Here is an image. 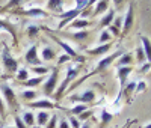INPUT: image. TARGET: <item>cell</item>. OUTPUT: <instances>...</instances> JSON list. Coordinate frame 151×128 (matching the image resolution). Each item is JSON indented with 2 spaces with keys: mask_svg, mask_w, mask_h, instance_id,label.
<instances>
[{
  "mask_svg": "<svg viewBox=\"0 0 151 128\" xmlns=\"http://www.w3.org/2000/svg\"><path fill=\"white\" fill-rule=\"evenodd\" d=\"M80 69H82L80 63H79V65H70V67L67 68V75H65L64 82L60 83V86L58 87V91H56V94H55V99H60V98H62V95H64L65 91H67V87L71 84V82L76 79V77L79 75Z\"/></svg>",
  "mask_w": 151,
  "mask_h": 128,
  "instance_id": "6da1fadb",
  "label": "cell"
},
{
  "mask_svg": "<svg viewBox=\"0 0 151 128\" xmlns=\"http://www.w3.org/2000/svg\"><path fill=\"white\" fill-rule=\"evenodd\" d=\"M0 56H2V63H3V68H5V77H11L12 74H15L20 69L18 60L14 59V56L11 54L8 45H3V50H2V54Z\"/></svg>",
  "mask_w": 151,
  "mask_h": 128,
  "instance_id": "7a4b0ae2",
  "label": "cell"
},
{
  "mask_svg": "<svg viewBox=\"0 0 151 128\" xmlns=\"http://www.w3.org/2000/svg\"><path fill=\"white\" fill-rule=\"evenodd\" d=\"M42 29L48 32L50 38H52V39H53V41H55L56 44H59V47H60L62 50L65 51V54H68V56H70L71 59H74V60H79L80 63H82V62H85V57H83V56H80V54H79L77 51H76V50H74V48H73V47H71L70 44H67L65 41L59 39V36H58V35H55V33L52 32V29H48V27H42Z\"/></svg>",
  "mask_w": 151,
  "mask_h": 128,
  "instance_id": "3957f363",
  "label": "cell"
},
{
  "mask_svg": "<svg viewBox=\"0 0 151 128\" xmlns=\"http://www.w3.org/2000/svg\"><path fill=\"white\" fill-rule=\"evenodd\" d=\"M0 95H2L5 104H8L12 112H17L20 109L17 94L14 92V89H12L9 84H2V86H0Z\"/></svg>",
  "mask_w": 151,
  "mask_h": 128,
  "instance_id": "277c9868",
  "label": "cell"
},
{
  "mask_svg": "<svg viewBox=\"0 0 151 128\" xmlns=\"http://www.w3.org/2000/svg\"><path fill=\"white\" fill-rule=\"evenodd\" d=\"M59 72H60V68H59V67L53 68L52 74H50V75L47 77V80L44 82V84H42V92H44L45 97H52V95L55 94V89H56L58 82H59Z\"/></svg>",
  "mask_w": 151,
  "mask_h": 128,
  "instance_id": "5b68a950",
  "label": "cell"
},
{
  "mask_svg": "<svg viewBox=\"0 0 151 128\" xmlns=\"http://www.w3.org/2000/svg\"><path fill=\"white\" fill-rule=\"evenodd\" d=\"M70 101L73 102H80V104H95L97 101V94L92 89H88V91L82 92V94H76L70 97Z\"/></svg>",
  "mask_w": 151,
  "mask_h": 128,
  "instance_id": "8992f818",
  "label": "cell"
},
{
  "mask_svg": "<svg viewBox=\"0 0 151 128\" xmlns=\"http://www.w3.org/2000/svg\"><path fill=\"white\" fill-rule=\"evenodd\" d=\"M133 72V67H121L116 69V75H118V80H119V92H118V97L115 99V104H118L119 99H121V95H122V89L127 83V79L129 75Z\"/></svg>",
  "mask_w": 151,
  "mask_h": 128,
  "instance_id": "52a82bcc",
  "label": "cell"
},
{
  "mask_svg": "<svg viewBox=\"0 0 151 128\" xmlns=\"http://www.w3.org/2000/svg\"><path fill=\"white\" fill-rule=\"evenodd\" d=\"M82 14V11H79V9H68V11H64L62 14H59L58 17L60 18V21H59V26H58V30L60 32L62 29L65 27V26H68L71 21H74L76 18H77L79 15Z\"/></svg>",
  "mask_w": 151,
  "mask_h": 128,
  "instance_id": "ba28073f",
  "label": "cell"
},
{
  "mask_svg": "<svg viewBox=\"0 0 151 128\" xmlns=\"http://www.w3.org/2000/svg\"><path fill=\"white\" fill-rule=\"evenodd\" d=\"M133 23H134V6L133 3L127 5V14H125L124 20H122V29H121V36H125L133 27Z\"/></svg>",
  "mask_w": 151,
  "mask_h": 128,
  "instance_id": "9c48e42d",
  "label": "cell"
},
{
  "mask_svg": "<svg viewBox=\"0 0 151 128\" xmlns=\"http://www.w3.org/2000/svg\"><path fill=\"white\" fill-rule=\"evenodd\" d=\"M122 54V51L121 50H118V51H115L113 54H110V56H106V57H103L101 60H100L98 63H97V68H95V71L94 72H91L89 75H94V74H97V72H101V71H104V69H107L113 62H115L119 56Z\"/></svg>",
  "mask_w": 151,
  "mask_h": 128,
  "instance_id": "30bf717a",
  "label": "cell"
},
{
  "mask_svg": "<svg viewBox=\"0 0 151 128\" xmlns=\"http://www.w3.org/2000/svg\"><path fill=\"white\" fill-rule=\"evenodd\" d=\"M24 60H26V63L30 65V67H40V65H42L41 57L38 56V45L36 44H33L26 51V54H24Z\"/></svg>",
  "mask_w": 151,
  "mask_h": 128,
  "instance_id": "8fae6325",
  "label": "cell"
},
{
  "mask_svg": "<svg viewBox=\"0 0 151 128\" xmlns=\"http://www.w3.org/2000/svg\"><path fill=\"white\" fill-rule=\"evenodd\" d=\"M14 14L17 15H24V17H30V18H40V17H47L48 14L41 9V8H27V9H15Z\"/></svg>",
  "mask_w": 151,
  "mask_h": 128,
  "instance_id": "7c38bea8",
  "label": "cell"
},
{
  "mask_svg": "<svg viewBox=\"0 0 151 128\" xmlns=\"http://www.w3.org/2000/svg\"><path fill=\"white\" fill-rule=\"evenodd\" d=\"M0 30L9 32L11 36H12V41H14V44L17 45V42H18V38H17V26H15L14 23H11V21H8V20L0 18Z\"/></svg>",
  "mask_w": 151,
  "mask_h": 128,
  "instance_id": "4fadbf2b",
  "label": "cell"
},
{
  "mask_svg": "<svg viewBox=\"0 0 151 128\" xmlns=\"http://www.w3.org/2000/svg\"><path fill=\"white\" fill-rule=\"evenodd\" d=\"M27 107L32 109H41V110H50V109H55L58 107V104H53L50 99H36L32 102H27Z\"/></svg>",
  "mask_w": 151,
  "mask_h": 128,
  "instance_id": "5bb4252c",
  "label": "cell"
},
{
  "mask_svg": "<svg viewBox=\"0 0 151 128\" xmlns=\"http://www.w3.org/2000/svg\"><path fill=\"white\" fill-rule=\"evenodd\" d=\"M56 35H65L68 38H71V39L77 41V42H83L86 41L88 38H89V32L88 30H79V32H74V33H67V32H56Z\"/></svg>",
  "mask_w": 151,
  "mask_h": 128,
  "instance_id": "9a60e30c",
  "label": "cell"
},
{
  "mask_svg": "<svg viewBox=\"0 0 151 128\" xmlns=\"http://www.w3.org/2000/svg\"><path fill=\"white\" fill-rule=\"evenodd\" d=\"M122 20H124V17H121V15H118V17H115V20H113V23L109 26V33L112 35V36H115V38H119L121 36V29H122Z\"/></svg>",
  "mask_w": 151,
  "mask_h": 128,
  "instance_id": "2e32d148",
  "label": "cell"
},
{
  "mask_svg": "<svg viewBox=\"0 0 151 128\" xmlns=\"http://www.w3.org/2000/svg\"><path fill=\"white\" fill-rule=\"evenodd\" d=\"M110 48H112V44H103V45H97L94 48H88L86 53L89 56H104Z\"/></svg>",
  "mask_w": 151,
  "mask_h": 128,
  "instance_id": "e0dca14e",
  "label": "cell"
},
{
  "mask_svg": "<svg viewBox=\"0 0 151 128\" xmlns=\"http://www.w3.org/2000/svg\"><path fill=\"white\" fill-rule=\"evenodd\" d=\"M44 80H47L45 75H35V77H29V79H27L26 82H23L21 84L26 86L27 89H33V87H36V86H40Z\"/></svg>",
  "mask_w": 151,
  "mask_h": 128,
  "instance_id": "ac0fdd59",
  "label": "cell"
},
{
  "mask_svg": "<svg viewBox=\"0 0 151 128\" xmlns=\"http://www.w3.org/2000/svg\"><path fill=\"white\" fill-rule=\"evenodd\" d=\"M139 39H141V45L144 48V53H145V57H147V62L151 63V39L144 35L139 36Z\"/></svg>",
  "mask_w": 151,
  "mask_h": 128,
  "instance_id": "d6986e66",
  "label": "cell"
},
{
  "mask_svg": "<svg viewBox=\"0 0 151 128\" xmlns=\"http://www.w3.org/2000/svg\"><path fill=\"white\" fill-rule=\"evenodd\" d=\"M89 20L85 18H76L74 21H71L68 24V29H77V30H86V27H89Z\"/></svg>",
  "mask_w": 151,
  "mask_h": 128,
  "instance_id": "ffe728a7",
  "label": "cell"
},
{
  "mask_svg": "<svg viewBox=\"0 0 151 128\" xmlns=\"http://www.w3.org/2000/svg\"><path fill=\"white\" fill-rule=\"evenodd\" d=\"M50 114L47 110H40L36 114H35V121H36V125L38 127H45L47 125V122L50 121Z\"/></svg>",
  "mask_w": 151,
  "mask_h": 128,
  "instance_id": "44dd1931",
  "label": "cell"
},
{
  "mask_svg": "<svg viewBox=\"0 0 151 128\" xmlns=\"http://www.w3.org/2000/svg\"><path fill=\"white\" fill-rule=\"evenodd\" d=\"M133 62H134V57L132 53H122L116 62V67L121 68V67H132L133 65Z\"/></svg>",
  "mask_w": 151,
  "mask_h": 128,
  "instance_id": "7402d4cb",
  "label": "cell"
},
{
  "mask_svg": "<svg viewBox=\"0 0 151 128\" xmlns=\"http://www.w3.org/2000/svg\"><path fill=\"white\" fill-rule=\"evenodd\" d=\"M134 89H136V82H130V83H127V86H124V89H122V95H121V98L124 97L125 101L130 102V101H132V95L134 94Z\"/></svg>",
  "mask_w": 151,
  "mask_h": 128,
  "instance_id": "603a6c76",
  "label": "cell"
},
{
  "mask_svg": "<svg viewBox=\"0 0 151 128\" xmlns=\"http://www.w3.org/2000/svg\"><path fill=\"white\" fill-rule=\"evenodd\" d=\"M113 20H115V11L113 9H109L106 14L101 17V20H100V27H109V26L113 23Z\"/></svg>",
  "mask_w": 151,
  "mask_h": 128,
  "instance_id": "cb8c5ba5",
  "label": "cell"
},
{
  "mask_svg": "<svg viewBox=\"0 0 151 128\" xmlns=\"http://www.w3.org/2000/svg\"><path fill=\"white\" fill-rule=\"evenodd\" d=\"M41 60H45V62H52L56 59V50L53 47H44L42 48V53H41Z\"/></svg>",
  "mask_w": 151,
  "mask_h": 128,
  "instance_id": "d4e9b609",
  "label": "cell"
},
{
  "mask_svg": "<svg viewBox=\"0 0 151 128\" xmlns=\"http://www.w3.org/2000/svg\"><path fill=\"white\" fill-rule=\"evenodd\" d=\"M62 6H64V2L62 0H50V2H47V9H50L52 12H56V14H62Z\"/></svg>",
  "mask_w": 151,
  "mask_h": 128,
  "instance_id": "484cf974",
  "label": "cell"
},
{
  "mask_svg": "<svg viewBox=\"0 0 151 128\" xmlns=\"http://www.w3.org/2000/svg\"><path fill=\"white\" fill-rule=\"evenodd\" d=\"M109 11V2L107 0H100V2H97L95 3V11H94V17H97V15H101L103 12H107Z\"/></svg>",
  "mask_w": 151,
  "mask_h": 128,
  "instance_id": "4316f807",
  "label": "cell"
},
{
  "mask_svg": "<svg viewBox=\"0 0 151 128\" xmlns=\"http://www.w3.org/2000/svg\"><path fill=\"white\" fill-rule=\"evenodd\" d=\"M21 98L26 101V102H32V101H36L38 98V92L35 89H24L21 92Z\"/></svg>",
  "mask_w": 151,
  "mask_h": 128,
  "instance_id": "83f0119b",
  "label": "cell"
},
{
  "mask_svg": "<svg viewBox=\"0 0 151 128\" xmlns=\"http://www.w3.org/2000/svg\"><path fill=\"white\" fill-rule=\"evenodd\" d=\"M21 119H23L24 124H26L27 128H29V127H35V124H36V121H35V114L32 113V110L24 112V113L21 114Z\"/></svg>",
  "mask_w": 151,
  "mask_h": 128,
  "instance_id": "f1b7e54d",
  "label": "cell"
},
{
  "mask_svg": "<svg viewBox=\"0 0 151 128\" xmlns=\"http://www.w3.org/2000/svg\"><path fill=\"white\" fill-rule=\"evenodd\" d=\"M100 116H101V119H100V128H106L109 125V122L113 119V114L107 110H101V114H100Z\"/></svg>",
  "mask_w": 151,
  "mask_h": 128,
  "instance_id": "f546056e",
  "label": "cell"
},
{
  "mask_svg": "<svg viewBox=\"0 0 151 128\" xmlns=\"http://www.w3.org/2000/svg\"><path fill=\"white\" fill-rule=\"evenodd\" d=\"M112 41V35L109 33V30H103L101 33H100L98 36V45H103V44H109Z\"/></svg>",
  "mask_w": 151,
  "mask_h": 128,
  "instance_id": "4dcf8cb0",
  "label": "cell"
},
{
  "mask_svg": "<svg viewBox=\"0 0 151 128\" xmlns=\"http://www.w3.org/2000/svg\"><path fill=\"white\" fill-rule=\"evenodd\" d=\"M86 110H88V106L86 104H76L73 109H70V113L74 114V116H79V114H82Z\"/></svg>",
  "mask_w": 151,
  "mask_h": 128,
  "instance_id": "1f68e13d",
  "label": "cell"
},
{
  "mask_svg": "<svg viewBox=\"0 0 151 128\" xmlns=\"http://www.w3.org/2000/svg\"><path fill=\"white\" fill-rule=\"evenodd\" d=\"M15 79L20 82V83H23V82H26L27 79H29V71L26 69V68H20L18 71H17V75H15Z\"/></svg>",
  "mask_w": 151,
  "mask_h": 128,
  "instance_id": "d6a6232c",
  "label": "cell"
},
{
  "mask_svg": "<svg viewBox=\"0 0 151 128\" xmlns=\"http://www.w3.org/2000/svg\"><path fill=\"white\" fill-rule=\"evenodd\" d=\"M30 71L35 72L36 75H45V74H48L50 67H42V65H40V67H32Z\"/></svg>",
  "mask_w": 151,
  "mask_h": 128,
  "instance_id": "836d02e7",
  "label": "cell"
},
{
  "mask_svg": "<svg viewBox=\"0 0 151 128\" xmlns=\"http://www.w3.org/2000/svg\"><path fill=\"white\" fill-rule=\"evenodd\" d=\"M145 60H147V57H145V53H144V48H142V45H139L136 48V62L142 65Z\"/></svg>",
  "mask_w": 151,
  "mask_h": 128,
  "instance_id": "e575fe53",
  "label": "cell"
},
{
  "mask_svg": "<svg viewBox=\"0 0 151 128\" xmlns=\"http://www.w3.org/2000/svg\"><path fill=\"white\" fill-rule=\"evenodd\" d=\"M6 118H8L6 104H5V101H3L2 95H0V121H6Z\"/></svg>",
  "mask_w": 151,
  "mask_h": 128,
  "instance_id": "d590c367",
  "label": "cell"
},
{
  "mask_svg": "<svg viewBox=\"0 0 151 128\" xmlns=\"http://www.w3.org/2000/svg\"><path fill=\"white\" fill-rule=\"evenodd\" d=\"M40 30H41L40 26H36V24H30L29 27H27V36L32 39V38H35V36L38 35V32H40Z\"/></svg>",
  "mask_w": 151,
  "mask_h": 128,
  "instance_id": "8d00e7d4",
  "label": "cell"
},
{
  "mask_svg": "<svg viewBox=\"0 0 151 128\" xmlns=\"http://www.w3.org/2000/svg\"><path fill=\"white\" fill-rule=\"evenodd\" d=\"M58 121H59V116L55 113V114H52L50 116V121L47 122V125H45V128H58Z\"/></svg>",
  "mask_w": 151,
  "mask_h": 128,
  "instance_id": "74e56055",
  "label": "cell"
},
{
  "mask_svg": "<svg viewBox=\"0 0 151 128\" xmlns=\"http://www.w3.org/2000/svg\"><path fill=\"white\" fill-rule=\"evenodd\" d=\"M92 114H94V112H92V110H89V109H88L86 112H83L82 114H79V118H77V121H79V122H86V121H88V118H89V116H92Z\"/></svg>",
  "mask_w": 151,
  "mask_h": 128,
  "instance_id": "f35d334b",
  "label": "cell"
},
{
  "mask_svg": "<svg viewBox=\"0 0 151 128\" xmlns=\"http://www.w3.org/2000/svg\"><path fill=\"white\" fill-rule=\"evenodd\" d=\"M70 60H71V57H70L68 54H65V53H62V54H60V56L58 57V67L60 68L62 65H64V63H68Z\"/></svg>",
  "mask_w": 151,
  "mask_h": 128,
  "instance_id": "ab89813d",
  "label": "cell"
},
{
  "mask_svg": "<svg viewBox=\"0 0 151 128\" xmlns=\"http://www.w3.org/2000/svg\"><path fill=\"white\" fill-rule=\"evenodd\" d=\"M147 91V83L145 82H136V89H134V94H141Z\"/></svg>",
  "mask_w": 151,
  "mask_h": 128,
  "instance_id": "60d3db41",
  "label": "cell"
},
{
  "mask_svg": "<svg viewBox=\"0 0 151 128\" xmlns=\"http://www.w3.org/2000/svg\"><path fill=\"white\" fill-rule=\"evenodd\" d=\"M68 122H70V127L71 128H82V124L77 121V118H76V116H70Z\"/></svg>",
  "mask_w": 151,
  "mask_h": 128,
  "instance_id": "b9f144b4",
  "label": "cell"
},
{
  "mask_svg": "<svg viewBox=\"0 0 151 128\" xmlns=\"http://www.w3.org/2000/svg\"><path fill=\"white\" fill-rule=\"evenodd\" d=\"M14 121H15V128H27L26 124L23 122L21 116H18V114H15V116H14Z\"/></svg>",
  "mask_w": 151,
  "mask_h": 128,
  "instance_id": "7bdbcfd3",
  "label": "cell"
},
{
  "mask_svg": "<svg viewBox=\"0 0 151 128\" xmlns=\"http://www.w3.org/2000/svg\"><path fill=\"white\" fill-rule=\"evenodd\" d=\"M58 128H71V127H70V122H68L67 119H60V122H59Z\"/></svg>",
  "mask_w": 151,
  "mask_h": 128,
  "instance_id": "ee69618b",
  "label": "cell"
},
{
  "mask_svg": "<svg viewBox=\"0 0 151 128\" xmlns=\"http://www.w3.org/2000/svg\"><path fill=\"white\" fill-rule=\"evenodd\" d=\"M150 68H151V63H148V62H147L145 65H142V68H141V72H147Z\"/></svg>",
  "mask_w": 151,
  "mask_h": 128,
  "instance_id": "f6af8a7d",
  "label": "cell"
},
{
  "mask_svg": "<svg viewBox=\"0 0 151 128\" xmlns=\"http://www.w3.org/2000/svg\"><path fill=\"white\" fill-rule=\"evenodd\" d=\"M133 124H134V121H133V119H132V121H129V122H127V124H124V128H130V127H132V125H133Z\"/></svg>",
  "mask_w": 151,
  "mask_h": 128,
  "instance_id": "bcb514c9",
  "label": "cell"
},
{
  "mask_svg": "<svg viewBox=\"0 0 151 128\" xmlns=\"http://www.w3.org/2000/svg\"><path fill=\"white\" fill-rule=\"evenodd\" d=\"M82 128H91V124H89V122H85V124L82 125Z\"/></svg>",
  "mask_w": 151,
  "mask_h": 128,
  "instance_id": "7dc6e473",
  "label": "cell"
},
{
  "mask_svg": "<svg viewBox=\"0 0 151 128\" xmlns=\"http://www.w3.org/2000/svg\"><path fill=\"white\" fill-rule=\"evenodd\" d=\"M142 128H151V124H147V125H144Z\"/></svg>",
  "mask_w": 151,
  "mask_h": 128,
  "instance_id": "c3c4849f",
  "label": "cell"
},
{
  "mask_svg": "<svg viewBox=\"0 0 151 128\" xmlns=\"http://www.w3.org/2000/svg\"><path fill=\"white\" fill-rule=\"evenodd\" d=\"M32 128H42V127H38V125H35V127H32Z\"/></svg>",
  "mask_w": 151,
  "mask_h": 128,
  "instance_id": "681fc988",
  "label": "cell"
},
{
  "mask_svg": "<svg viewBox=\"0 0 151 128\" xmlns=\"http://www.w3.org/2000/svg\"><path fill=\"white\" fill-rule=\"evenodd\" d=\"M5 128H15V127H5Z\"/></svg>",
  "mask_w": 151,
  "mask_h": 128,
  "instance_id": "f907efd6",
  "label": "cell"
},
{
  "mask_svg": "<svg viewBox=\"0 0 151 128\" xmlns=\"http://www.w3.org/2000/svg\"><path fill=\"white\" fill-rule=\"evenodd\" d=\"M118 128H124V125H122V127H118Z\"/></svg>",
  "mask_w": 151,
  "mask_h": 128,
  "instance_id": "816d5d0a",
  "label": "cell"
}]
</instances>
